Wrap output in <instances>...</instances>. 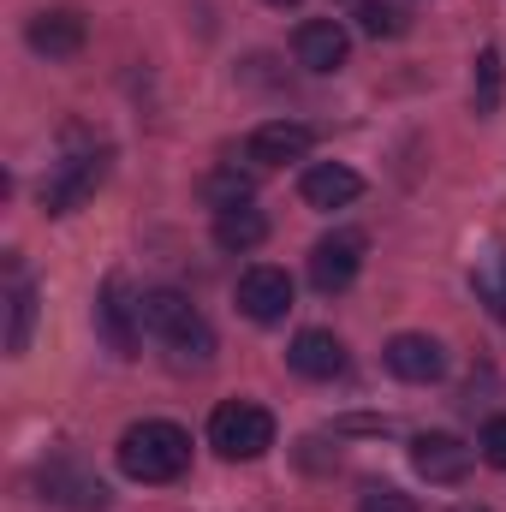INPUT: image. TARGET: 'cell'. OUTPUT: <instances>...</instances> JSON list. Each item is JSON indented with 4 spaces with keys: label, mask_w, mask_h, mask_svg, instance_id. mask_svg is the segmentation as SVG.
<instances>
[{
    "label": "cell",
    "mask_w": 506,
    "mask_h": 512,
    "mask_svg": "<svg viewBox=\"0 0 506 512\" xmlns=\"http://www.w3.org/2000/svg\"><path fill=\"white\" fill-rule=\"evenodd\" d=\"M114 459H120V471L131 483H179L185 465H191V435L167 417H143L120 435Z\"/></svg>",
    "instance_id": "1"
},
{
    "label": "cell",
    "mask_w": 506,
    "mask_h": 512,
    "mask_svg": "<svg viewBox=\"0 0 506 512\" xmlns=\"http://www.w3.org/2000/svg\"><path fill=\"white\" fill-rule=\"evenodd\" d=\"M137 316H143V328L155 334V340H167L173 346V364H209L215 358V334H209V322L191 310V298L185 292H173V286H155V292H143L137 298Z\"/></svg>",
    "instance_id": "2"
},
{
    "label": "cell",
    "mask_w": 506,
    "mask_h": 512,
    "mask_svg": "<svg viewBox=\"0 0 506 512\" xmlns=\"http://www.w3.org/2000/svg\"><path fill=\"white\" fill-rule=\"evenodd\" d=\"M209 447L221 459H262L274 447V417L251 399H227L209 411Z\"/></svg>",
    "instance_id": "3"
},
{
    "label": "cell",
    "mask_w": 506,
    "mask_h": 512,
    "mask_svg": "<svg viewBox=\"0 0 506 512\" xmlns=\"http://www.w3.org/2000/svg\"><path fill=\"white\" fill-rule=\"evenodd\" d=\"M108 179V149H84V155H66L54 167V179H42V209L48 215H72L96 197V185Z\"/></svg>",
    "instance_id": "4"
},
{
    "label": "cell",
    "mask_w": 506,
    "mask_h": 512,
    "mask_svg": "<svg viewBox=\"0 0 506 512\" xmlns=\"http://www.w3.org/2000/svg\"><path fill=\"white\" fill-rule=\"evenodd\" d=\"M24 42H30L42 60H72V54L90 42V24H84L78 6H42V12H30Z\"/></svg>",
    "instance_id": "5"
},
{
    "label": "cell",
    "mask_w": 506,
    "mask_h": 512,
    "mask_svg": "<svg viewBox=\"0 0 506 512\" xmlns=\"http://www.w3.org/2000/svg\"><path fill=\"white\" fill-rule=\"evenodd\" d=\"M358 268H364V233H328L310 251V286L334 298V292H346L358 280Z\"/></svg>",
    "instance_id": "6"
},
{
    "label": "cell",
    "mask_w": 506,
    "mask_h": 512,
    "mask_svg": "<svg viewBox=\"0 0 506 512\" xmlns=\"http://www.w3.org/2000/svg\"><path fill=\"white\" fill-rule=\"evenodd\" d=\"M292 54H298L304 72H340L352 60V36H346L340 18H310V24H298Z\"/></svg>",
    "instance_id": "7"
},
{
    "label": "cell",
    "mask_w": 506,
    "mask_h": 512,
    "mask_svg": "<svg viewBox=\"0 0 506 512\" xmlns=\"http://www.w3.org/2000/svg\"><path fill=\"white\" fill-rule=\"evenodd\" d=\"M381 358H387V370H393L399 382H417V387H429V382L447 376V346L429 340V334H393Z\"/></svg>",
    "instance_id": "8"
},
{
    "label": "cell",
    "mask_w": 506,
    "mask_h": 512,
    "mask_svg": "<svg viewBox=\"0 0 506 512\" xmlns=\"http://www.w3.org/2000/svg\"><path fill=\"white\" fill-rule=\"evenodd\" d=\"M239 310L251 316V322H280L286 310H292V274L286 268H245L239 274Z\"/></svg>",
    "instance_id": "9"
},
{
    "label": "cell",
    "mask_w": 506,
    "mask_h": 512,
    "mask_svg": "<svg viewBox=\"0 0 506 512\" xmlns=\"http://www.w3.org/2000/svg\"><path fill=\"white\" fill-rule=\"evenodd\" d=\"M310 143H316V131L304 126V120H268V126L251 131L245 155H251L256 167H286V161H304Z\"/></svg>",
    "instance_id": "10"
},
{
    "label": "cell",
    "mask_w": 506,
    "mask_h": 512,
    "mask_svg": "<svg viewBox=\"0 0 506 512\" xmlns=\"http://www.w3.org/2000/svg\"><path fill=\"white\" fill-rule=\"evenodd\" d=\"M358 191H364V179H358L346 161H316V167H304V179H298V197H304L310 209H346V203H358Z\"/></svg>",
    "instance_id": "11"
},
{
    "label": "cell",
    "mask_w": 506,
    "mask_h": 512,
    "mask_svg": "<svg viewBox=\"0 0 506 512\" xmlns=\"http://www.w3.org/2000/svg\"><path fill=\"white\" fill-rule=\"evenodd\" d=\"M286 364H292L304 382H334V376H346V346H340L328 328H304V334L292 340Z\"/></svg>",
    "instance_id": "12"
},
{
    "label": "cell",
    "mask_w": 506,
    "mask_h": 512,
    "mask_svg": "<svg viewBox=\"0 0 506 512\" xmlns=\"http://www.w3.org/2000/svg\"><path fill=\"white\" fill-rule=\"evenodd\" d=\"M96 328H102V340L131 358L137 352V328H143V316H137V304H126V280L114 274L108 286H102V298H96Z\"/></svg>",
    "instance_id": "13"
},
{
    "label": "cell",
    "mask_w": 506,
    "mask_h": 512,
    "mask_svg": "<svg viewBox=\"0 0 506 512\" xmlns=\"http://www.w3.org/2000/svg\"><path fill=\"white\" fill-rule=\"evenodd\" d=\"M411 465H417L429 483H465L471 447H465L459 435H417V441H411Z\"/></svg>",
    "instance_id": "14"
},
{
    "label": "cell",
    "mask_w": 506,
    "mask_h": 512,
    "mask_svg": "<svg viewBox=\"0 0 506 512\" xmlns=\"http://www.w3.org/2000/svg\"><path fill=\"white\" fill-rule=\"evenodd\" d=\"M471 292H477V304H483L495 322H506V245H489V251L477 256Z\"/></svg>",
    "instance_id": "15"
},
{
    "label": "cell",
    "mask_w": 506,
    "mask_h": 512,
    "mask_svg": "<svg viewBox=\"0 0 506 512\" xmlns=\"http://www.w3.org/2000/svg\"><path fill=\"white\" fill-rule=\"evenodd\" d=\"M268 239V221L256 215L251 203H239V209H221L215 215V245L221 251H256Z\"/></svg>",
    "instance_id": "16"
},
{
    "label": "cell",
    "mask_w": 506,
    "mask_h": 512,
    "mask_svg": "<svg viewBox=\"0 0 506 512\" xmlns=\"http://www.w3.org/2000/svg\"><path fill=\"white\" fill-rule=\"evenodd\" d=\"M48 501L78 512H102L108 507V483L102 477H78V471H48Z\"/></svg>",
    "instance_id": "17"
},
{
    "label": "cell",
    "mask_w": 506,
    "mask_h": 512,
    "mask_svg": "<svg viewBox=\"0 0 506 512\" xmlns=\"http://www.w3.org/2000/svg\"><path fill=\"white\" fill-rule=\"evenodd\" d=\"M30 328H36V286L12 280V292H6V352L12 358L30 352Z\"/></svg>",
    "instance_id": "18"
},
{
    "label": "cell",
    "mask_w": 506,
    "mask_h": 512,
    "mask_svg": "<svg viewBox=\"0 0 506 512\" xmlns=\"http://www.w3.org/2000/svg\"><path fill=\"white\" fill-rule=\"evenodd\" d=\"M501 84H506L501 48H483V54H477V72H471V108H477L483 120L501 108Z\"/></svg>",
    "instance_id": "19"
},
{
    "label": "cell",
    "mask_w": 506,
    "mask_h": 512,
    "mask_svg": "<svg viewBox=\"0 0 506 512\" xmlns=\"http://www.w3.org/2000/svg\"><path fill=\"white\" fill-rule=\"evenodd\" d=\"M203 197L215 203V215H221V209H239V203H251V173H239V167H221V173H209Z\"/></svg>",
    "instance_id": "20"
},
{
    "label": "cell",
    "mask_w": 506,
    "mask_h": 512,
    "mask_svg": "<svg viewBox=\"0 0 506 512\" xmlns=\"http://www.w3.org/2000/svg\"><path fill=\"white\" fill-rule=\"evenodd\" d=\"M358 30L376 42H393V36H405V12L387 0H358Z\"/></svg>",
    "instance_id": "21"
},
{
    "label": "cell",
    "mask_w": 506,
    "mask_h": 512,
    "mask_svg": "<svg viewBox=\"0 0 506 512\" xmlns=\"http://www.w3.org/2000/svg\"><path fill=\"white\" fill-rule=\"evenodd\" d=\"M477 447H483V459H489V465H501V471H506V417H489V423H483Z\"/></svg>",
    "instance_id": "22"
},
{
    "label": "cell",
    "mask_w": 506,
    "mask_h": 512,
    "mask_svg": "<svg viewBox=\"0 0 506 512\" xmlns=\"http://www.w3.org/2000/svg\"><path fill=\"white\" fill-rule=\"evenodd\" d=\"M358 512H417V501L399 495V489H370V495L358 501Z\"/></svg>",
    "instance_id": "23"
},
{
    "label": "cell",
    "mask_w": 506,
    "mask_h": 512,
    "mask_svg": "<svg viewBox=\"0 0 506 512\" xmlns=\"http://www.w3.org/2000/svg\"><path fill=\"white\" fill-rule=\"evenodd\" d=\"M453 512H489V507H453Z\"/></svg>",
    "instance_id": "24"
},
{
    "label": "cell",
    "mask_w": 506,
    "mask_h": 512,
    "mask_svg": "<svg viewBox=\"0 0 506 512\" xmlns=\"http://www.w3.org/2000/svg\"><path fill=\"white\" fill-rule=\"evenodd\" d=\"M268 6H298V0H268Z\"/></svg>",
    "instance_id": "25"
}]
</instances>
